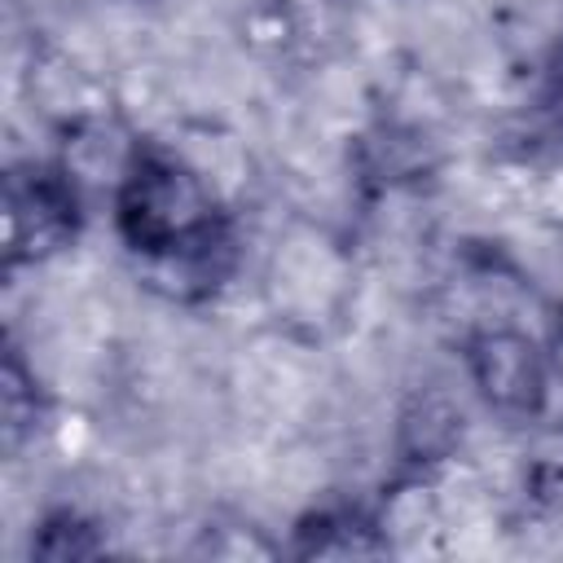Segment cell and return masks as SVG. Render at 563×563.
Segmentation results:
<instances>
[{
    "mask_svg": "<svg viewBox=\"0 0 563 563\" xmlns=\"http://www.w3.org/2000/svg\"><path fill=\"white\" fill-rule=\"evenodd\" d=\"M554 365H559V374H563V330H559V339H554Z\"/></svg>",
    "mask_w": 563,
    "mask_h": 563,
    "instance_id": "277c9868",
    "label": "cell"
},
{
    "mask_svg": "<svg viewBox=\"0 0 563 563\" xmlns=\"http://www.w3.org/2000/svg\"><path fill=\"white\" fill-rule=\"evenodd\" d=\"M4 220H9V260L48 255L75 233V189L53 167L40 163L13 167L4 185Z\"/></svg>",
    "mask_w": 563,
    "mask_h": 563,
    "instance_id": "7a4b0ae2",
    "label": "cell"
},
{
    "mask_svg": "<svg viewBox=\"0 0 563 563\" xmlns=\"http://www.w3.org/2000/svg\"><path fill=\"white\" fill-rule=\"evenodd\" d=\"M119 233L136 255L194 282H211L229 255V229L211 189L163 150L132 158L119 185Z\"/></svg>",
    "mask_w": 563,
    "mask_h": 563,
    "instance_id": "6da1fadb",
    "label": "cell"
},
{
    "mask_svg": "<svg viewBox=\"0 0 563 563\" xmlns=\"http://www.w3.org/2000/svg\"><path fill=\"white\" fill-rule=\"evenodd\" d=\"M471 369H475V383L488 396V405H497L506 413H532L541 405L545 369H541L537 347L523 334L493 330V334L475 339Z\"/></svg>",
    "mask_w": 563,
    "mask_h": 563,
    "instance_id": "3957f363",
    "label": "cell"
}]
</instances>
